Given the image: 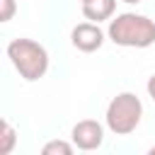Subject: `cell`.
<instances>
[{"instance_id":"obj_1","label":"cell","mask_w":155,"mask_h":155,"mask_svg":"<svg viewBox=\"0 0 155 155\" xmlns=\"http://www.w3.org/2000/svg\"><path fill=\"white\" fill-rule=\"evenodd\" d=\"M109 41L126 48H148L155 44V22L145 15L121 12L109 22Z\"/></svg>"},{"instance_id":"obj_2","label":"cell","mask_w":155,"mask_h":155,"mask_svg":"<svg viewBox=\"0 0 155 155\" xmlns=\"http://www.w3.org/2000/svg\"><path fill=\"white\" fill-rule=\"evenodd\" d=\"M7 58L27 82L44 78L48 70V51L34 39H12L7 44Z\"/></svg>"},{"instance_id":"obj_3","label":"cell","mask_w":155,"mask_h":155,"mask_svg":"<svg viewBox=\"0 0 155 155\" xmlns=\"http://www.w3.org/2000/svg\"><path fill=\"white\" fill-rule=\"evenodd\" d=\"M140 116H143V104L138 99V94L133 92H119L109 107H107V128L116 136H128L138 128L140 124Z\"/></svg>"},{"instance_id":"obj_4","label":"cell","mask_w":155,"mask_h":155,"mask_svg":"<svg viewBox=\"0 0 155 155\" xmlns=\"http://www.w3.org/2000/svg\"><path fill=\"white\" fill-rule=\"evenodd\" d=\"M70 138H73L75 148H80V150H97L104 143V126L94 119H82L73 126Z\"/></svg>"},{"instance_id":"obj_5","label":"cell","mask_w":155,"mask_h":155,"mask_svg":"<svg viewBox=\"0 0 155 155\" xmlns=\"http://www.w3.org/2000/svg\"><path fill=\"white\" fill-rule=\"evenodd\" d=\"M70 41H73V46H75L78 51L92 53V51L102 48V44H104V31L99 29L97 22H82V24L73 27Z\"/></svg>"},{"instance_id":"obj_6","label":"cell","mask_w":155,"mask_h":155,"mask_svg":"<svg viewBox=\"0 0 155 155\" xmlns=\"http://www.w3.org/2000/svg\"><path fill=\"white\" fill-rule=\"evenodd\" d=\"M114 10H116V0H85L82 2L85 19L97 22V24L104 22V19H109L114 15Z\"/></svg>"},{"instance_id":"obj_7","label":"cell","mask_w":155,"mask_h":155,"mask_svg":"<svg viewBox=\"0 0 155 155\" xmlns=\"http://www.w3.org/2000/svg\"><path fill=\"white\" fill-rule=\"evenodd\" d=\"M15 143H17L15 128L10 126V121H2V126H0V155H10L15 150Z\"/></svg>"},{"instance_id":"obj_8","label":"cell","mask_w":155,"mask_h":155,"mask_svg":"<svg viewBox=\"0 0 155 155\" xmlns=\"http://www.w3.org/2000/svg\"><path fill=\"white\" fill-rule=\"evenodd\" d=\"M73 148H75V143H65V140H48V143L41 148V153H44V155H70V153H73Z\"/></svg>"},{"instance_id":"obj_9","label":"cell","mask_w":155,"mask_h":155,"mask_svg":"<svg viewBox=\"0 0 155 155\" xmlns=\"http://www.w3.org/2000/svg\"><path fill=\"white\" fill-rule=\"evenodd\" d=\"M15 10H17L15 0H0V22H10L15 17Z\"/></svg>"},{"instance_id":"obj_10","label":"cell","mask_w":155,"mask_h":155,"mask_svg":"<svg viewBox=\"0 0 155 155\" xmlns=\"http://www.w3.org/2000/svg\"><path fill=\"white\" fill-rule=\"evenodd\" d=\"M145 87H148V94H150V97H153V102H155V73L148 78V85H145Z\"/></svg>"},{"instance_id":"obj_11","label":"cell","mask_w":155,"mask_h":155,"mask_svg":"<svg viewBox=\"0 0 155 155\" xmlns=\"http://www.w3.org/2000/svg\"><path fill=\"white\" fill-rule=\"evenodd\" d=\"M121 2H126V5H138L140 0H121Z\"/></svg>"},{"instance_id":"obj_12","label":"cell","mask_w":155,"mask_h":155,"mask_svg":"<svg viewBox=\"0 0 155 155\" xmlns=\"http://www.w3.org/2000/svg\"><path fill=\"white\" fill-rule=\"evenodd\" d=\"M150 153H153V155H155V145H153V148H150Z\"/></svg>"},{"instance_id":"obj_13","label":"cell","mask_w":155,"mask_h":155,"mask_svg":"<svg viewBox=\"0 0 155 155\" xmlns=\"http://www.w3.org/2000/svg\"><path fill=\"white\" fill-rule=\"evenodd\" d=\"M80 2H85V0H80Z\"/></svg>"}]
</instances>
